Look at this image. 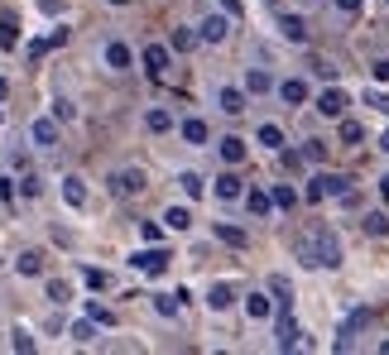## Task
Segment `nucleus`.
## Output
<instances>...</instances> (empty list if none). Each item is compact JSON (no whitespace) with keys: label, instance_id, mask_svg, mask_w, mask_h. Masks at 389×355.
I'll list each match as a JSON object with an SVG mask.
<instances>
[{"label":"nucleus","instance_id":"obj_34","mask_svg":"<svg viewBox=\"0 0 389 355\" xmlns=\"http://www.w3.org/2000/svg\"><path fill=\"white\" fill-rule=\"evenodd\" d=\"M92 336H97V322H92V317H87V322H77V327H73V341H82V346H87V341H92Z\"/></svg>","mask_w":389,"mask_h":355},{"label":"nucleus","instance_id":"obj_37","mask_svg":"<svg viewBox=\"0 0 389 355\" xmlns=\"http://www.w3.org/2000/svg\"><path fill=\"white\" fill-rule=\"evenodd\" d=\"M19 192H24V197H39V192H44V182H39L34 173H24V182H19Z\"/></svg>","mask_w":389,"mask_h":355},{"label":"nucleus","instance_id":"obj_40","mask_svg":"<svg viewBox=\"0 0 389 355\" xmlns=\"http://www.w3.org/2000/svg\"><path fill=\"white\" fill-rule=\"evenodd\" d=\"M140 231H144V240H149V245H159V240H164V226H154V221H144Z\"/></svg>","mask_w":389,"mask_h":355},{"label":"nucleus","instance_id":"obj_11","mask_svg":"<svg viewBox=\"0 0 389 355\" xmlns=\"http://www.w3.org/2000/svg\"><path fill=\"white\" fill-rule=\"evenodd\" d=\"M130 63H135V53H130L125 44H111V48H106V68H115V73H125Z\"/></svg>","mask_w":389,"mask_h":355},{"label":"nucleus","instance_id":"obj_30","mask_svg":"<svg viewBox=\"0 0 389 355\" xmlns=\"http://www.w3.org/2000/svg\"><path fill=\"white\" fill-rule=\"evenodd\" d=\"M303 159H307V164H327V144H322V140H307V144H303Z\"/></svg>","mask_w":389,"mask_h":355},{"label":"nucleus","instance_id":"obj_19","mask_svg":"<svg viewBox=\"0 0 389 355\" xmlns=\"http://www.w3.org/2000/svg\"><path fill=\"white\" fill-rule=\"evenodd\" d=\"M34 144H58V120H34Z\"/></svg>","mask_w":389,"mask_h":355},{"label":"nucleus","instance_id":"obj_4","mask_svg":"<svg viewBox=\"0 0 389 355\" xmlns=\"http://www.w3.org/2000/svg\"><path fill=\"white\" fill-rule=\"evenodd\" d=\"M144 73H149L154 82H164V73H169V48H164V44H149V48H144Z\"/></svg>","mask_w":389,"mask_h":355},{"label":"nucleus","instance_id":"obj_18","mask_svg":"<svg viewBox=\"0 0 389 355\" xmlns=\"http://www.w3.org/2000/svg\"><path fill=\"white\" fill-rule=\"evenodd\" d=\"M144 125H149V130H154V135H164V130H173V115H169V111H164V106H154V111H149V115H144Z\"/></svg>","mask_w":389,"mask_h":355},{"label":"nucleus","instance_id":"obj_29","mask_svg":"<svg viewBox=\"0 0 389 355\" xmlns=\"http://www.w3.org/2000/svg\"><path fill=\"white\" fill-rule=\"evenodd\" d=\"M361 140H366L361 120H341V144H361Z\"/></svg>","mask_w":389,"mask_h":355},{"label":"nucleus","instance_id":"obj_27","mask_svg":"<svg viewBox=\"0 0 389 355\" xmlns=\"http://www.w3.org/2000/svg\"><path fill=\"white\" fill-rule=\"evenodd\" d=\"M183 140L188 144H207V125L202 120H183Z\"/></svg>","mask_w":389,"mask_h":355},{"label":"nucleus","instance_id":"obj_32","mask_svg":"<svg viewBox=\"0 0 389 355\" xmlns=\"http://www.w3.org/2000/svg\"><path fill=\"white\" fill-rule=\"evenodd\" d=\"M197 39H202V34H193V29H173V48H178V53H188Z\"/></svg>","mask_w":389,"mask_h":355},{"label":"nucleus","instance_id":"obj_48","mask_svg":"<svg viewBox=\"0 0 389 355\" xmlns=\"http://www.w3.org/2000/svg\"><path fill=\"white\" fill-rule=\"evenodd\" d=\"M111 5H130V0H111Z\"/></svg>","mask_w":389,"mask_h":355},{"label":"nucleus","instance_id":"obj_21","mask_svg":"<svg viewBox=\"0 0 389 355\" xmlns=\"http://www.w3.org/2000/svg\"><path fill=\"white\" fill-rule=\"evenodd\" d=\"M216 197H221V202L240 197V178H236V173H221V178H216Z\"/></svg>","mask_w":389,"mask_h":355},{"label":"nucleus","instance_id":"obj_25","mask_svg":"<svg viewBox=\"0 0 389 355\" xmlns=\"http://www.w3.org/2000/svg\"><path fill=\"white\" fill-rule=\"evenodd\" d=\"M274 87V82H269V73H260V68H255V73H245V91H250V96H260V91H269Z\"/></svg>","mask_w":389,"mask_h":355},{"label":"nucleus","instance_id":"obj_9","mask_svg":"<svg viewBox=\"0 0 389 355\" xmlns=\"http://www.w3.org/2000/svg\"><path fill=\"white\" fill-rule=\"evenodd\" d=\"M15 44H19V24H15V15L5 10V15H0V48L15 53Z\"/></svg>","mask_w":389,"mask_h":355},{"label":"nucleus","instance_id":"obj_1","mask_svg":"<svg viewBox=\"0 0 389 355\" xmlns=\"http://www.w3.org/2000/svg\"><path fill=\"white\" fill-rule=\"evenodd\" d=\"M298 260L303 265H341V245H336V236L327 231V226H307L303 236H298Z\"/></svg>","mask_w":389,"mask_h":355},{"label":"nucleus","instance_id":"obj_35","mask_svg":"<svg viewBox=\"0 0 389 355\" xmlns=\"http://www.w3.org/2000/svg\"><path fill=\"white\" fill-rule=\"evenodd\" d=\"M48 298H53V303H58V307H63V303H68V298H73V288H68V283H58V278H53V283H48Z\"/></svg>","mask_w":389,"mask_h":355},{"label":"nucleus","instance_id":"obj_2","mask_svg":"<svg viewBox=\"0 0 389 355\" xmlns=\"http://www.w3.org/2000/svg\"><path fill=\"white\" fill-rule=\"evenodd\" d=\"M346 192H351V182H346L341 173H322V178H312V182H307V192H303V197H307V202H322V197H346Z\"/></svg>","mask_w":389,"mask_h":355},{"label":"nucleus","instance_id":"obj_33","mask_svg":"<svg viewBox=\"0 0 389 355\" xmlns=\"http://www.w3.org/2000/svg\"><path fill=\"white\" fill-rule=\"evenodd\" d=\"M87 317H92L97 327H111V322H115V312H111V307H97V303H87Z\"/></svg>","mask_w":389,"mask_h":355},{"label":"nucleus","instance_id":"obj_43","mask_svg":"<svg viewBox=\"0 0 389 355\" xmlns=\"http://www.w3.org/2000/svg\"><path fill=\"white\" fill-rule=\"evenodd\" d=\"M10 346H15V351H24V355H29V351H34V336H24V332H15V341H10Z\"/></svg>","mask_w":389,"mask_h":355},{"label":"nucleus","instance_id":"obj_47","mask_svg":"<svg viewBox=\"0 0 389 355\" xmlns=\"http://www.w3.org/2000/svg\"><path fill=\"white\" fill-rule=\"evenodd\" d=\"M380 149H385V154H389V135H385V140H380Z\"/></svg>","mask_w":389,"mask_h":355},{"label":"nucleus","instance_id":"obj_6","mask_svg":"<svg viewBox=\"0 0 389 355\" xmlns=\"http://www.w3.org/2000/svg\"><path fill=\"white\" fill-rule=\"evenodd\" d=\"M211 231H216V240H221V245H231V250H245V245H250V236H245L240 226H231V221H216Z\"/></svg>","mask_w":389,"mask_h":355},{"label":"nucleus","instance_id":"obj_31","mask_svg":"<svg viewBox=\"0 0 389 355\" xmlns=\"http://www.w3.org/2000/svg\"><path fill=\"white\" fill-rule=\"evenodd\" d=\"M82 278H87V288H92V293H101V288H106V283H111V278H106V269H82Z\"/></svg>","mask_w":389,"mask_h":355},{"label":"nucleus","instance_id":"obj_22","mask_svg":"<svg viewBox=\"0 0 389 355\" xmlns=\"http://www.w3.org/2000/svg\"><path fill=\"white\" fill-rule=\"evenodd\" d=\"M361 226H366V236H389V216H385V211H366Z\"/></svg>","mask_w":389,"mask_h":355},{"label":"nucleus","instance_id":"obj_20","mask_svg":"<svg viewBox=\"0 0 389 355\" xmlns=\"http://www.w3.org/2000/svg\"><path fill=\"white\" fill-rule=\"evenodd\" d=\"M221 111H226V115H240V111H245V91L226 87V91H221Z\"/></svg>","mask_w":389,"mask_h":355},{"label":"nucleus","instance_id":"obj_42","mask_svg":"<svg viewBox=\"0 0 389 355\" xmlns=\"http://www.w3.org/2000/svg\"><path fill=\"white\" fill-rule=\"evenodd\" d=\"M279 164H284V169H289V173H293V169H303L307 159H303V154H293V149H289V154H279Z\"/></svg>","mask_w":389,"mask_h":355},{"label":"nucleus","instance_id":"obj_39","mask_svg":"<svg viewBox=\"0 0 389 355\" xmlns=\"http://www.w3.org/2000/svg\"><path fill=\"white\" fill-rule=\"evenodd\" d=\"M312 73H317V77H327V82H332V77H336V68H332V63H327V58H312Z\"/></svg>","mask_w":389,"mask_h":355},{"label":"nucleus","instance_id":"obj_14","mask_svg":"<svg viewBox=\"0 0 389 355\" xmlns=\"http://www.w3.org/2000/svg\"><path fill=\"white\" fill-rule=\"evenodd\" d=\"M63 197H68V207H87V187H82V178H63Z\"/></svg>","mask_w":389,"mask_h":355},{"label":"nucleus","instance_id":"obj_10","mask_svg":"<svg viewBox=\"0 0 389 355\" xmlns=\"http://www.w3.org/2000/svg\"><path fill=\"white\" fill-rule=\"evenodd\" d=\"M279 96H284L289 106H303V101H307V82H303V77H289V82H279Z\"/></svg>","mask_w":389,"mask_h":355},{"label":"nucleus","instance_id":"obj_24","mask_svg":"<svg viewBox=\"0 0 389 355\" xmlns=\"http://www.w3.org/2000/svg\"><path fill=\"white\" fill-rule=\"evenodd\" d=\"M207 303H211L216 312H221V307H231V303H236V293H231V283H216V288L207 293Z\"/></svg>","mask_w":389,"mask_h":355},{"label":"nucleus","instance_id":"obj_5","mask_svg":"<svg viewBox=\"0 0 389 355\" xmlns=\"http://www.w3.org/2000/svg\"><path fill=\"white\" fill-rule=\"evenodd\" d=\"M317 111H322L327 120H336V115L346 111V91H341V87H327L322 96H317Z\"/></svg>","mask_w":389,"mask_h":355},{"label":"nucleus","instance_id":"obj_3","mask_svg":"<svg viewBox=\"0 0 389 355\" xmlns=\"http://www.w3.org/2000/svg\"><path fill=\"white\" fill-rule=\"evenodd\" d=\"M169 260H173V255H169V250H159V245H149V250H135V255H130V265L140 269V274H164Z\"/></svg>","mask_w":389,"mask_h":355},{"label":"nucleus","instance_id":"obj_38","mask_svg":"<svg viewBox=\"0 0 389 355\" xmlns=\"http://www.w3.org/2000/svg\"><path fill=\"white\" fill-rule=\"evenodd\" d=\"M366 106H375L380 115H389V96H385V91H370V96H366Z\"/></svg>","mask_w":389,"mask_h":355},{"label":"nucleus","instance_id":"obj_12","mask_svg":"<svg viewBox=\"0 0 389 355\" xmlns=\"http://www.w3.org/2000/svg\"><path fill=\"white\" fill-rule=\"evenodd\" d=\"M269 307H274V303H269L265 293H250V298H245V317H250V322H265Z\"/></svg>","mask_w":389,"mask_h":355},{"label":"nucleus","instance_id":"obj_16","mask_svg":"<svg viewBox=\"0 0 389 355\" xmlns=\"http://www.w3.org/2000/svg\"><path fill=\"white\" fill-rule=\"evenodd\" d=\"M111 187H115L120 197H125V192H140V187H144V173H115V178H111Z\"/></svg>","mask_w":389,"mask_h":355},{"label":"nucleus","instance_id":"obj_36","mask_svg":"<svg viewBox=\"0 0 389 355\" xmlns=\"http://www.w3.org/2000/svg\"><path fill=\"white\" fill-rule=\"evenodd\" d=\"M178 182H183V192H188V197H202V178H197V173H183Z\"/></svg>","mask_w":389,"mask_h":355},{"label":"nucleus","instance_id":"obj_41","mask_svg":"<svg viewBox=\"0 0 389 355\" xmlns=\"http://www.w3.org/2000/svg\"><path fill=\"white\" fill-rule=\"evenodd\" d=\"M154 307H159V312H164V317H173V312H178V307H183V303H178V298H154Z\"/></svg>","mask_w":389,"mask_h":355},{"label":"nucleus","instance_id":"obj_44","mask_svg":"<svg viewBox=\"0 0 389 355\" xmlns=\"http://www.w3.org/2000/svg\"><path fill=\"white\" fill-rule=\"evenodd\" d=\"M0 202H5V207L15 202V182H10V178H0Z\"/></svg>","mask_w":389,"mask_h":355},{"label":"nucleus","instance_id":"obj_23","mask_svg":"<svg viewBox=\"0 0 389 355\" xmlns=\"http://www.w3.org/2000/svg\"><path fill=\"white\" fill-rule=\"evenodd\" d=\"M15 269H19V274H44V255H39V250H24V255L15 260Z\"/></svg>","mask_w":389,"mask_h":355},{"label":"nucleus","instance_id":"obj_13","mask_svg":"<svg viewBox=\"0 0 389 355\" xmlns=\"http://www.w3.org/2000/svg\"><path fill=\"white\" fill-rule=\"evenodd\" d=\"M279 29H284V39H293V44H307V24H303L298 15H284Z\"/></svg>","mask_w":389,"mask_h":355},{"label":"nucleus","instance_id":"obj_8","mask_svg":"<svg viewBox=\"0 0 389 355\" xmlns=\"http://www.w3.org/2000/svg\"><path fill=\"white\" fill-rule=\"evenodd\" d=\"M245 207H250V216H269V211H274V192L250 187V192H245Z\"/></svg>","mask_w":389,"mask_h":355},{"label":"nucleus","instance_id":"obj_26","mask_svg":"<svg viewBox=\"0 0 389 355\" xmlns=\"http://www.w3.org/2000/svg\"><path fill=\"white\" fill-rule=\"evenodd\" d=\"M260 144L265 149H284V130L279 125H260Z\"/></svg>","mask_w":389,"mask_h":355},{"label":"nucleus","instance_id":"obj_46","mask_svg":"<svg viewBox=\"0 0 389 355\" xmlns=\"http://www.w3.org/2000/svg\"><path fill=\"white\" fill-rule=\"evenodd\" d=\"M336 5H341L346 15H361V5H366V0H336Z\"/></svg>","mask_w":389,"mask_h":355},{"label":"nucleus","instance_id":"obj_15","mask_svg":"<svg viewBox=\"0 0 389 355\" xmlns=\"http://www.w3.org/2000/svg\"><path fill=\"white\" fill-rule=\"evenodd\" d=\"M164 226H169V231H188V226H193V211H188V207H169V211H164Z\"/></svg>","mask_w":389,"mask_h":355},{"label":"nucleus","instance_id":"obj_45","mask_svg":"<svg viewBox=\"0 0 389 355\" xmlns=\"http://www.w3.org/2000/svg\"><path fill=\"white\" fill-rule=\"evenodd\" d=\"M370 73H375V82H389V58H380V63H375Z\"/></svg>","mask_w":389,"mask_h":355},{"label":"nucleus","instance_id":"obj_7","mask_svg":"<svg viewBox=\"0 0 389 355\" xmlns=\"http://www.w3.org/2000/svg\"><path fill=\"white\" fill-rule=\"evenodd\" d=\"M216 149H221V159H226V164H231V169H236V164H245V154H250V149H245V140H240V135H226V140H221V144H216Z\"/></svg>","mask_w":389,"mask_h":355},{"label":"nucleus","instance_id":"obj_28","mask_svg":"<svg viewBox=\"0 0 389 355\" xmlns=\"http://www.w3.org/2000/svg\"><path fill=\"white\" fill-rule=\"evenodd\" d=\"M274 207H284V211H293V207H298V192H293L289 182H279V187H274Z\"/></svg>","mask_w":389,"mask_h":355},{"label":"nucleus","instance_id":"obj_17","mask_svg":"<svg viewBox=\"0 0 389 355\" xmlns=\"http://www.w3.org/2000/svg\"><path fill=\"white\" fill-rule=\"evenodd\" d=\"M197 34H202L207 44H221V39H226V19H221V15H211V19H207V24H202Z\"/></svg>","mask_w":389,"mask_h":355}]
</instances>
